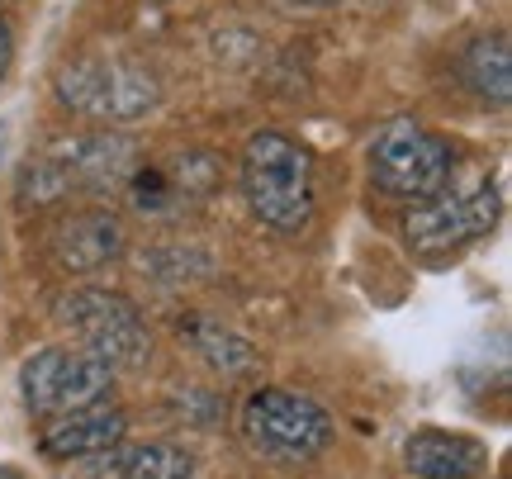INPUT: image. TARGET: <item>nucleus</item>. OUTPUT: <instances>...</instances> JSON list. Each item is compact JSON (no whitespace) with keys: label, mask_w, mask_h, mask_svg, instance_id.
<instances>
[{"label":"nucleus","mask_w":512,"mask_h":479,"mask_svg":"<svg viewBox=\"0 0 512 479\" xmlns=\"http://www.w3.org/2000/svg\"><path fill=\"white\" fill-rule=\"evenodd\" d=\"M105 470L114 479H195V456L176 442H138L105 451Z\"/></svg>","instance_id":"obj_13"},{"label":"nucleus","mask_w":512,"mask_h":479,"mask_svg":"<svg viewBox=\"0 0 512 479\" xmlns=\"http://www.w3.org/2000/svg\"><path fill=\"white\" fill-rule=\"evenodd\" d=\"M242 195L275 233H299L313 219V157L294 138L261 129L242 148Z\"/></svg>","instance_id":"obj_2"},{"label":"nucleus","mask_w":512,"mask_h":479,"mask_svg":"<svg viewBox=\"0 0 512 479\" xmlns=\"http://www.w3.org/2000/svg\"><path fill=\"white\" fill-rule=\"evenodd\" d=\"M10 57H15V34H10V24L0 19V81L10 72Z\"/></svg>","instance_id":"obj_15"},{"label":"nucleus","mask_w":512,"mask_h":479,"mask_svg":"<svg viewBox=\"0 0 512 479\" xmlns=\"http://www.w3.org/2000/svg\"><path fill=\"white\" fill-rule=\"evenodd\" d=\"M403 465L418 479H479L489 470V446L470 437V432L418 427L403 442Z\"/></svg>","instance_id":"obj_10"},{"label":"nucleus","mask_w":512,"mask_h":479,"mask_svg":"<svg viewBox=\"0 0 512 479\" xmlns=\"http://www.w3.org/2000/svg\"><path fill=\"white\" fill-rule=\"evenodd\" d=\"M128 432V418L124 408L114 404H91V408H76V413H57L48 418L43 427V456H53V461H100L105 451L124 442Z\"/></svg>","instance_id":"obj_9"},{"label":"nucleus","mask_w":512,"mask_h":479,"mask_svg":"<svg viewBox=\"0 0 512 479\" xmlns=\"http://www.w3.org/2000/svg\"><path fill=\"white\" fill-rule=\"evenodd\" d=\"M181 337L190 342V351L200 356L204 366H214L219 375H252L261 366V356H256V347L247 337H238L233 328H223V323H214L204 314L181 318Z\"/></svg>","instance_id":"obj_12"},{"label":"nucleus","mask_w":512,"mask_h":479,"mask_svg":"<svg viewBox=\"0 0 512 479\" xmlns=\"http://www.w3.org/2000/svg\"><path fill=\"white\" fill-rule=\"evenodd\" d=\"M498 214H503V200H498L494 181H446L437 195L413 200V209L403 214V238L422 257H446V252H460L475 238L494 233Z\"/></svg>","instance_id":"obj_7"},{"label":"nucleus","mask_w":512,"mask_h":479,"mask_svg":"<svg viewBox=\"0 0 512 479\" xmlns=\"http://www.w3.org/2000/svg\"><path fill=\"white\" fill-rule=\"evenodd\" d=\"M304 5H332V0H304Z\"/></svg>","instance_id":"obj_16"},{"label":"nucleus","mask_w":512,"mask_h":479,"mask_svg":"<svg viewBox=\"0 0 512 479\" xmlns=\"http://www.w3.org/2000/svg\"><path fill=\"white\" fill-rule=\"evenodd\" d=\"M53 318L62 332H72L81 351H91L95 361L119 375V370H138L152 356V332H147L138 304L119 290H100V285H81L53 304Z\"/></svg>","instance_id":"obj_3"},{"label":"nucleus","mask_w":512,"mask_h":479,"mask_svg":"<svg viewBox=\"0 0 512 479\" xmlns=\"http://www.w3.org/2000/svg\"><path fill=\"white\" fill-rule=\"evenodd\" d=\"M460 76L479 100H494L508 105L512 95V53H508V34H479L465 57H460Z\"/></svg>","instance_id":"obj_14"},{"label":"nucleus","mask_w":512,"mask_h":479,"mask_svg":"<svg viewBox=\"0 0 512 479\" xmlns=\"http://www.w3.org/2000/svg\"><path fill=\"white\" fill-rule=\"evenodd\" d=\"M242 437L275 465H309L337 437L328 408L294 389H256L242 408Z\"/></svg>","instance_id":"obj_6"},{"label":"nucleus","mask_w":512,"mask_h":479,"mask_svg":"<svg viewBox=\"0 0 512 479\" xmlns=\"http://www.w3.org/2000/svg\"><path fill=\"white\" fill-rule=\"evenodd\" d=\"M119 252H124V228L105 209L76 214L53 233V257L67 276H91L100 266H110Z\"/></svg>","instance_id":"obj_11"},{"label":"nucleus","mask_w":512,"mask_h":479,"mask_svg":"<svg viewBox=\"0 0 512 479\" xmlns=\"http://www.w3.org/2000/svg\"><path fill=\"white\" fill-rule=\"evenodd\" d=\"M110 389L114 370L105 361H95L91 351L72 347H43L19 370V394H24V408L34 418H57V413L105 404Z\"/></svg>","instance_id":"obj_8"},{"label":"nucleus","mask_w":512,"mask_h":479,"mask_svg":"<svg viewBox=\"0 0 512 479\" xmlns=\"http://www.w3.org/2000/svg\"><path fill=\"white\" fill-rule=\"evenodd\" d=\"M138 143L128 133L100 129L81 138H62L48 152L19 171V200L24 204H57L72 190H119L138 176Z\"/></svg>","instance_id":"obj_1"},{"label":"nucleus","mask_w":512,"mask_h":479,"mask_svg":"<svg viewBox=\"0 0 512 479\" xmlns=\"http://www.w3.org/2000/svg\"><path fill=\"white\" fill-rule=\"evenodd\" d=\"M366 171L370 185L389 200H427L451 181V148L413 114H399L375 129L366 148Z\"/></svg>","instance_id":"obj_5"},{"label":"nucleus","mask_w":512,"mask_h":479,"mask_svg":"<svg viewBox=\"0 0 512 479\" xmlns=\"http://www.w3.org/2000/svg\"><path fill=\"white\" fill-rule=\"evenodd\" d=\"M57 100L95 124H138L157 110L162 81L128 57H76L57 72Z\"/></svg>","instance_id":"obj_4"}]
</instances>
